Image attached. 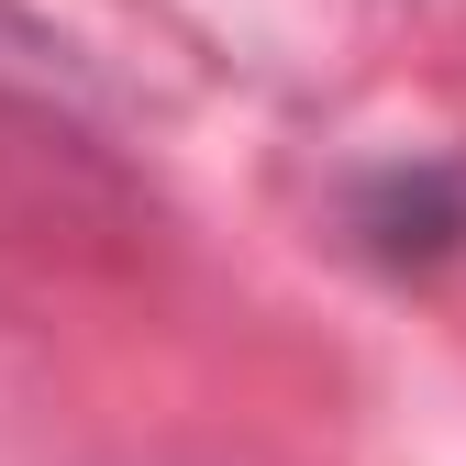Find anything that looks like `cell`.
<instances>
[{
	"label": "cell",
	"instance_id": "1",
	"mask_svg": "<svg viewBox=\"0 0 466 466\" xmlns=\"http://www.w3.org/2000/svg\"><path fill=\"white\" fill-rule=\"evenodd\" d=\"M0 233L12 245H67V233H123V178L34 100H0Z\"/></svg>",
	"mask_w": 466,
	"mask_h": 466
}]
</instances>
